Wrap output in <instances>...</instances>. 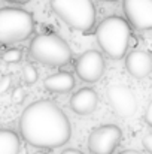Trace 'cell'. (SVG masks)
<instances>
[{"mask_svg": "<svg viewBox=\"0 0 152 154\" xmlns=\"http://www.w3.org/2000/svg\"><path fill=\"white\" fill-rule=\"evenodd\" d=\"M19 132L27 144L36 148H57L72 136V126L64 111L51 100L28 105L19 117Z\"/></svg>", "mask_w": 152, "mask_h": 154, "instance_id": "cell-1", "label": "cell"}, {"mask_svg": "<svg viewBox=\"0 0 152 154\" xmlns=\"http://www.w3.org/2000/svg\"><path fill=\"white\" fill-rule=\"evenodd\" d=\"M96 38L100 48L113 60H121L128 50L131 29L121 17H107L97 26Z\"/></svg>", "mask_w": 152, "mask_h": 154, "instance_id": "cell-2", "label": "cell"}, {"mask_svg": "<svg viewBox=\"0 0 152 154\" xmlns=\"http://www.w3.org/2000/svg\"><path fill=\"white\" fill-rule=\"evenodd\" d=\"M28 52L34 61L51 67L64 66L72 60V50L69 44L63 38L52 33H43L33 38Z\"/></svg>", "mask_w": 152, "mask_h": 154, "instance_id": "cell-3", "label": "cell"}, {"mask_svg": "<svg viewBox=\"0 0 152 154\" xmlns=\"http://www.w3.org/2000/svg\"><path fill=\"white\" fill-rule=\"evenodd\" d=\"M34 32V18L28 11L19 8L0 9V44L22 42Z\"/></svg>", "mask_w": 152, "mask_h": 154, "instance_id": "cell-4", "label": "cell"}, {"mask_svg": "<svg viewBox=\"0 0 152 154\" xmlns=\"http://www.w3.org/2000/svg\"><path fill=\"white\" fill-rule=\"evenodd\" d=\"M51 9L73 30L88 32L96 24L93 0H51Z\"/></svg>", "mask_w": 152, "mask_h": 154, "instance_id": "cell-5", "label": "cell"}, {"mask_svg": "<svg viewBox=\"0 0 152 154\" xmlns=\"http://www.w3.org/2000/svg\"><path fill=\"white\" fill-rule=\"evenodd\" d=\"M122 139L116 124H104L94 129L88 138V148L93 154H112Z\"/></svg>", "mask_w": 152, "mask_h": 154, "instance_id": "cell-6", "label": "cell"}, {"mask_svg": "<svg viewBox=\"0 0 152 154\" xmlns=\"http://www.w3.org/2000/svg\"><path fill=\"white\" fill-rule=\"evenodd\" d=\"M75 70L78 76L85 82L99 81L104 72V58L101 52L96 50L82 52L75 61Z\"/></svg>", "mask_w": 152, "mask_h": 154, "instance_id": "cell-7", "label": "cell"}, {"mask_svg": "<svg viewBox=\"0 0 152 154\" xmlns=\"http://www.w3.org/2000/svg\"><path fill=\"white\" fill-rule=\"evenodd\" d=\"M122 9L130 26L137 30H152V0H124Z\"/></svg>", "mask_w": 152, "mask_h": 154, "instance_id": "cell-8", "label": "cell"}, {"mask_svg": "<svg viewBox=\"0 0 152 154\" xmlns=\"http://www.w3.org/2000/svg\"><path fill=\"white\" fill-rule=\"evenodd\" d=\"M107 99L113 111L121 117H131L137 109V100L133 91L124 84H112L107 87Z\"/></svg>", "mask_w": 152, "mask_h": 154, "instance_id": "cell-9", "label": "cell"}, {"mask_svg": "<svg viewBox=\"0 0 152 154\" xmlns=\"http://www.w3.org/2000/svg\"><path fill=\"white\" fill-rule=\"evenodd\" d=\"M125 67L133 78H146L152 72V55L142 50L131 51L125 57Z\"/></svg>", "mask_w": 152, "mask_h": 154, "instance_id": "cell-10", "label": "cell"}, {"mask_svg": "<svg viewBox=\"0 0 152 154\" xmlns=\"http://www.w3.org/2000/svg\"><path fill=\"white\" fill-rule=\"evenodd\" d=\"M97 103H99V96L96 90L85 87L78 90L70 97V109L78 115H88L96 111Z\"/></svg>", "mask_w": 152, "mask_h": 154, "instance_id": "cell-11", "label": "cell"}, {"mask_svg": "<svg viewBox=\"0 0 152 154\" xmlns=\"http://www.w3.org/2000/svg\"><path fill=\"white\" fill-rule=\"evenodd\" d=\"M43 85L46 90H49L52 93H67L75 87V78L72 76V73L61 70L45 78Z\"/></svg>", "mask_w": 152, "mask_h": 154, "instance_id": "cell-12", "label": "cell"}, {"mask_svg": "<svg viewBox=\"0 0 152 154\" xmlns=\"http://www.w3.org/2000/svg\"><path fill=\"white\" fill-rule=\"evenodd\" d=\"M19 153V138L13 130L0 129V154Z\"/></svg>", "mask_w": 152, "mask_h": 154, "instance_id": "cell-13", "label": "cell"}, {"mask_svg": "<svg viewBox=\"0 0 152 154\" xmlns=\"http://www.w3.org/2000/svg\"><path fill=\"white\" fill-rule=\"evenodd\" d=\"M22 58V51L19 48H9L1 54V60L6 63H18Z\"/></svg>", "mask_w": 152, "mask_h": 154, "instance_id": "cell-14", "label": "cell"}, {"mask_svg": "<svg viewBox=\"0 0 152 154\" xmlns=\"http://www.w3.org/2000/svg\"><path fill=\"white\" fill-rule=\"evenodd\" d=\"M22 72H24V81L28 84V85H31V84H34L36 81H37V69L31 64V63H27L25 66H24V69H22Z\"/></svg>", "mask_w": 152, "mask_h": 154, "instance_id": "cell-15", "label": "cell"}, {"mask_svg": "<svg viewBox=\"0 0 152 154\" xmlns=\"http://www.w3.org/2000/svg\"><path fill=\"white\" fill-rule=\"evenodd\" d=\"M25 99V91L21 88V87H16L12 93V100L15 103H22Z\"/></svg>", "mask_w": 152, "mask_h": 154, "instance_id": "cell-16", "label": "cell"}, {"mask_svg": "<svg viewBox=\"0 0 152 154\" xmlns=\"http://www.w3.org/2000/svg\"><path fill=\"white\" fill-rule=\"evenodd\" d=\"M142 144H143V148H145L148 153L152 154V133H148V135L143 136Z\"/></svg>", "mask_w": 152, "mask_h": 154, "instance_id": "cell-17", "label": "cell"}, {"mask_svg": "<svg viewBox=\"0 0 152 154\" xmlns=\"http://www.w3.org/2000/svg\"><path fill=\"white\" fill-rule=\"evenodd\" d=\"M145 121H146L148 126H151L152 127V100L149 102L148 108H146V112H145Z\"/></svg>", "mask_w": 152, "mask_h": 154, "instance_id": "cell-18", "label": "cell"}, {"mask_svg": "<svg viewBox=\"0 0 152 154\" xmlns=\"http://www.w3.org/2000/svg\"><path fill=\"white\" fill-rule=\"evenodd\" d=\"M9 85H10V78H9V76H4V78L0 81V93L6 91Z\"/></svg>", "mask_w": 152, "mask_h": 154, "instance_id": "cell-19", "label": "cell"}, {"mask_svg": "<svg viewBox=\"0 0 152 154\" xmlns=\"http://www.w3.org/2000/svg\"><path fill=\"white\" fill-rule=\"evenodd\" d=\"M61 154H84V153L79 151V150H75V148H67V150H64Z\"/></svg>", "mask_w": 152, "mask_h": 154, "instance_id": "cell-20", "label": "cell"}, {"mask_svg": "<svg viewBox=\"0 0 152 154\" xmlns=\"http://www.w3.org/2000/svg\"><path fill=\"white\" fill-rule=\"evenodd\" d=\"M3 2H9V3H15V5H25L30 0H3Z\"/></svg>", "mask_w": 152, "mask_h": 154, "instance_id": "cell-21", "label": "cell"}, {"mask_svg": "<svg viewBox=\"0 0 152 154\" xmlns=\"http://www.w3.org/2000/svg\"><path fill=\"white\" fill-rule=\"evenodd\" d=\"M119 154H142V153H139L136 150H125V151H122V153H119Z\"/></svg>", "mask_w": 152, "mask_h": 154, "instance_id": "cell-22", "label": "cell"}, {"mask_svg": "<svg viewBox=\"0 0 152 154\" xmlns=\"http://www.w3.org/2000/svg\"><path fill=\"white\" fill-rule=\"evenodd\" d=\"M34 154H45L43 151H37V153H34Z\"/></svg>", "mask_w": 152, "mask_h": 154, "instance_id": "cell-23", "label": "cell"}, {"mask_svg": "<svg viewBox=\"0 0 152 154\" xmlns=\"http://www.w3.org/2000/svg\"><path fill=\"white\" fill-rule=\"evenodd\" d=\"M104 2H118V0H104Z\"/></svg>", "mask_w": 152, "mask_h": 154, "instance_id": "cell-24", "label": "cell"}]
</instances>
